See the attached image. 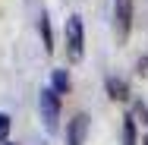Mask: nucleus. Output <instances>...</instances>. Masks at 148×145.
<instances>
[{
    "instance_id": "nucleus-1",
    "label": "nucleus",
    "mask_w": 148,
    "mask_h": 145,
    "mask_svg": "<svg viewBox=\"0 0 148 145\" xmlns=\"http://www.w3.org/2000/svg\"><path fill=\"white\" fill-rule=\"evenodd\" d=\"M38 107H41V123L47 133H57L60 126V95L54 88H44L41 98H38Z\"/></svg>"
},
{
    "instance_id": "nucleus-2",
    "label": "nucleus",
    "mask_w": 148,
    "mask_h": 145,
    "mask_svg": "<svg viewBox=\"0 0 148 145\" xmlns=\"http://www.w3.org/2000/svg\"><path fill=\"white\" fill-rule=\"evenodd\" d=\"M66 51H69V60H82V54H85V25H82V16H69L66 19Z\"/></svg>"
},
{
    "instance_id": "nucleus-3",
    "label": "nucleus",
    "mask_w": 148,
    "mask_h": 145,
    "mask_svg": "<svg viewBox=\"0 0 148 145\" xmlns=\"http://www.w3.org/2000/svg\"><path fill=\"white\" fill-rule=\"evenodd\" d=\"M114 19H117L120 41H126L129 29H132V0H114Z\"/></svg>"
},
{
    "instance_id": "nucleus-4",
    "label": "nucleus",
    "mask_w": 148,
    "mask_h": 145,
    "mask_svg": "<svg viewBox=\"0 0 148 145\" xmlns=\"http://www.w3.org/2000/svg\"><path fill=\"white\" fill-rule=\"evenodd\" d=\"M85 133H88V114H76L73 123H69L66 142H69V145H82V142H85Z\"/></svg>"
},
{
    "instance_id": "nucleus-5",
    "label": "nucleus",
    "mask_w": 148,
    "mask_h": 145,
    "mask_svg": "<svg viewBox=\"0 0 148 145\" xmlns=\"http://www.w3.org/2000/svg\"><path fill=\"white\" fill-rule=\"evenodd\" d=\"M107 91H110V98H114V101H126V98H129L126 82H120V79H114V76L107 79Z\"/></svg>"
},
{
    "instance_id": "nucleus-6",
    "label": "nucleus",
    "mask_w": 148,
    "mask_h": 145,
    "mask_svg": "<svg viewBox=\"0 0 148 145\" xmlns=\"http://www.w3.org/2000/svg\"><path fill=\"white\" fill-rule=\"evenodd\" d=\"M51 82H54V91L57 95H66L69 91V76H66V69H54V76H51Z\"/></svg>"
},
{
    "instance_id": "nucleus-7",
    "label": "nucleus",
    "mask_w": 148,
    "mask_h": 145,
    "mask_svg": "<svg viewBox=\"0 0 148 145\" xmlns=\"http://www.w3.org/2000/svg\"><path fill=\"white\" fill-rule=\"evenodd\" d=\"M41 38H44V51L51 54L54 51V32H51V16L47 13L41 16Z\"/></svg>"
},
{
    "instance_id": "nucleus-8",
    "label": "nucleus",
    "mask_w": 148,
    "mask_h": 145,
    "mask_svg": "<svg viewBox=\"0 0 148 145\" xmlns=\"http://www.w3.org/2000/svg\"><path fill=\"white\" fill-rule=\"evenodd\" d=\"M123 145H136V117H123Z\"/></svg>"
},
{
    "instance_id": "nucleus-9",
    "label": "nucleus",
    "mask_w": 148,
    "mask_h": 145,
    "mask_svg": "<svg viewBox=\"0 0 148 145\" xmlns=\"http://www.w3.org/2000/svg\"><path fill=\"white\" fill-rule=\"evenodd\" d=\"M6 133H10V117L0 114V142H6Z\"/></svg>"
},
{
    "instance_id": "nucleus-10",
    "label": "nucleus",
    "mask_w": 148,
    "mask_h": 145,
    "mask_svg": "<svg viewBox=\"0 0 148 145\" xmlns=\"http://www.w3.org/2000/svg\"><path fill=\"white\" fill-rule=\"evenodd\" d=\"M142 145H148V133H145V139H142Z\"/></svg>"
},
{
    "instance_id": "nucleus-11",
    "label": "nucleus",
    "mask_w": 148,
    "mask_h": 145,
    "mask_svg": "<svg viewBox=\"0 0 148 145\" xmlns=\"http://www.w3.org/2000/svg\"><path fill=\"white\" fill-rule=\"evenodd\" d=\"M0 145H13V142H0Z\"/></svg>"
}]
</instances>
